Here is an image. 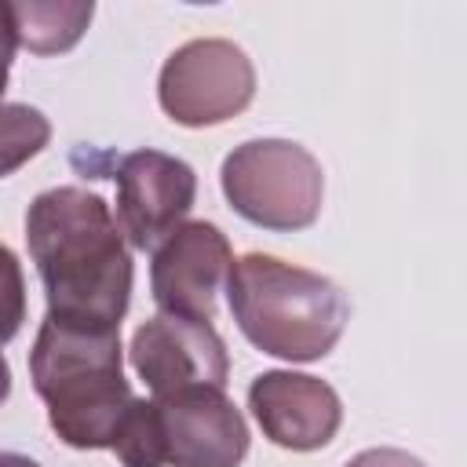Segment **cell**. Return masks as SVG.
<instances>
[{
	"instance_id": "1",
	"label": "cell",
	"mask_w": 467,
	"mask_h": 467,
	"mask_svg": "<svg viewBox=\"0 0 467 467\" xmlns=\"http://www.w3.org/2000/svg\"><path fill=\"white\" fill-rule=\"evenodd\" d=\"M26 244L47 296V317L120 328L131 299V255L109 204L84 186H55L26 212Z\"/></svg>"
},
{
	"instance_id": "2",
	"label": "cell",
	"mask_w": 467,
	"mask_h": 467,
	"mask_svg": "<svg viewBox=\"0 0 467 467\" xmlns=\"http://www.w3.org/2000/svg\"><path fill=\"white\" fill-rule=\"evenodd\" d=\"M33 390L47 405L51 431L69 449H109L131 405L120 368V332L66 325L44 314L29 350Z\"/></svg>"
},
{
	"instance_id": "3",
	"label": "cell",
	"mask_w": 467,
	"mask_h": 467,
	"mask_svg": "<svg viewBox=\"0 0 467 467\" xmlns=\"http://www.w3.org/2000/svg\"><path fill=\"white\" fill-rule=\"evenodd\" d=\"M226 299L241 336L285 361L325 358L350 321V303L336 281L259 252L234 259Z\"/></svg>"
},
{
	"instance_id": "4",
	"label": "cell",
	"mask_w": 467,
	"mask_h": 467,
	"mask_svg": "<svg viewBox=\"0 0 467 467\" xmlns=\"http://www.w3.org/2000/svg\"><path fill=\"white\" fill-rule=\"evenodd\" d=\"M219 179L241 219L277 234L306 230L325 201V171L317 157L288 139L241 142L226 153Z\"/></svg>"
},
{
	"instance_id": "5",
	"label": "cell",
	"mask_w": 467,
	"mask_h": 467,
	"mask_svg": "<svg viewBox=\"0 0 467 467\" xmlns=\"http://www.w3.org/2000/svg\"><path fill=\"white\" fill-rule=\"evenodd\" d=\"M157 99L161 109L182 128L223 124L244 113L255 99V66L234 40H190L164 58Z\"/></svg>"
},
{
	"instance_id": "6",
	"label": "cell",
	"mask_w": 467,
	"mask_h": 467,
	"mask_svg": "<svg viewBox=\"0 0 467 467\" xmlns=\"http://www.w3.org/2000/svg\"><path fill=\"white\" fill-rule=\"evenodd\" d=\"M117 226L131 248L153 252L197 201V175L161 150H135L117 164Z\"/></svg>"
},
{
	"instance_id": "7",
	"label": "cell",
	"mask_w": 467,
	"mask_h": 467,
	"mask_svg": "<svg viewBox=\"0 0 467 467\" xmlns=\"http://www.w3.org/2000/svg\"><path fill=\"white\" fill-rule=\"evenodd\" d=\"M234 266L226 234L215 223H182L157 248L150 263V292L161 314L212 321L215 296Z\"/></svg>"
},
{
	"instance_id": "8",
	"label": "cell",
	"mask_w": 467,
	"mask_h": 467,
	"mask_svg": "<svg viewBox=\"0 0 467 467\" xmlns=\"http://www.w3.org/2000/svg\"><path fill=\"white\" fill-rule=\"evenodd\" d=\"M131 365L153 398L186 387H226L230 372L226 343L215 325L179 314H153L135 328Z\"/></svg>"
},
{
	"instance_id": "9",
	"label": "cell",
	"mask_w": 467,
	"mask_h": 467,
	"mask_svg": "<svg viewBox=\"0 0 467 467\" xmlns=\"http://www.w3.org/2000/svg\"><path fill=\"white\" fill-rule=\"evenodd\" d=\"M164 434V467H241L248 423L223 387H186L153 398Z\"/></svg>"
},
{
	"instance_id": "10",
	"label": "cell",
	"mask_w": 467,
	"mask_h": 467,
	"mask_svg": "<svg viewBox=\"0 0 467 467\" xmlns=\"http://www.w3.org/2000/svg\"><path fill=\"white\" fill-rule=\"evenodd\" d=\"M248 409L259 431L274 445L292 452L325 449L343 423L339 394L325 379L306 372H288V368L255 376L248 387Z\"/></svg>"
},
{
	"instance_id": "11",
	"label": "cell",
	"mask_w": 467,
	"mask_h": 467,
	"mask_svg": "<svg viewBox=\"0 0 467 467\" xmlns=\"http://www.w3.org/2000/svg\"><path fill=\"white\" fill-rule=\"evenodd\" d=\"M7 7L15 22V40L33 55L69 51L95 15L91 0H18Z\"/></svg>"
},
{
	"instance_id": "12",
	"label": "cell",
	"mask_w": 467,
	"mask_h": 467,
	"mask_svg": "<svg viewBox=\"0 0 467 467\" xmlns=\"http://www.w3.org/2000/svg\"><path fill=\"white\" fill-rule=\"evenodd\" d=\"M51 139V120L26 102H0V179L29 164Z\"/></svg>"
},
{
	"instance_id": "13",
	"label": "cell",
	"mask_w": 467,
	"mask_h": 467,
	"mask_svg": "<svg viewBox=\"0 0 467 467\" xmlns=\"http://www.w3.org/2000/svg\"><path fill=\"white\" fill-rule=\"evenodd\" d=\"M109 449L124 467H164V434L153 398H131Z\"/></svg>"
},
{
	"instance_id": "14",
	"label": "cell",
	"mask_w": 467,
	"mask_h": 467,
	"mask_svg": "<svg viewBox=\"0 0 467 467\" xmlns=\"http://www.w3.org/2000/svg\"><path fill=\"white\" fill-rule=\"evenodd\" d=\"M26 321V277L18 255L0 244V343H11Z\"/></svg>"
},
{
	"instance_id": "15",
	"label": "cell",
	"mask_w": 467,
	"mask_h": 467,
	"mask_svg": "<svg viewBox=\"0 0 467 467\" xmlns=\"http://www.w3.org/2000/svg\"><path fill=\"white\" fill-rule=\"evenodd\" d=\"M343 467H427V463L405 449H365L354 460H347Z\"/></svg>"
},
{
	"instance_id": "16",
	"label": "cell",
	"mask_w": 467,
	"mask_h": 467,
	"mask_svg": "<svg viewBox=\"0 0 467 467\" xmlns=\"http://www.w3.org/2000/svg\"><path fill=\"white\" fill-rule=\"evenodd\" d=\"M18 40H15V22H11V7L0 0V95L7 88V69H11V55H15Z\"/></svg>"
},
{
	"instance_id": "17",
	"label": "cell",
	"mask_w": 467,
	"mask_h": 467,
	"mask_svg": "<svg viewBox=\"0 0 467 467\" xmlns=\"http://www.w3.org/2000/svg\"><path fill=\"white\" fill-rule=\"evenodd\" d=\"M0 467H40V463L22 452H0Z\"/></svg>"
},
{
	"instance_id": "18",
	"label": "cell",
	"mask_w": 467,
	"mask_h": 467,
	"mask_svg": "<svg viewBox=\"0 0 467 467\" xmlns=\"http://www.w3.org/2000/svg\"><path fill=\"white\" fill-rule=\"evenodd\" d=\"M7 394H11V368H7V358L0 354V405L7 401Z\"/></svg>"
}]
</instances>
